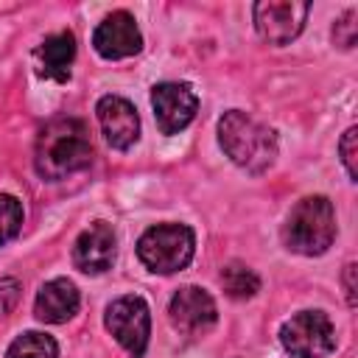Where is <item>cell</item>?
Segmentation results:
<instances>
[{
  "mask_svg": "<svg viewBox=\"0 0 358 358\" xmlns=\"http://www.w3.org/2000/svg\"><path fill=\"white\" fill-rule=\"evenodd\" d=\"M17 299H20V280L17 277H0V319L11 313Z\"/></svg>",
  "mask_w": 358,
  "mask_h": 358,
  "instance_id": "20",
  "label": "cell"
},
{
  "mask_svg": "<svg viewBox=\"0 0 358 358\" xmlns=\"http://www.w3.org/2000/svg\"><path fill=\"white\" fill-rule=\"evenodd\" d=\"M218 143L224 154L249 173H263L277 159V134L257 117L229 109L218 120Z\"/></svg>",
  "mask_w": 358,
  "mask_h": 358,
  "instance_id": "2",
  "label": "cell"
},
{
  "mask_svg": "<svg viewBox=\"0 0 358 358\" xmlns=\"http://www.w3.org/2000/svg\"><path fill=\"white\" fill-rule=\"evenodd\" d=\"M103 324L131 358H143V352L148 347V336H151V313H148V305L143 296L126 294V296H117L115 302H109Z\"/></svg>",
  "mask_w": 358,
  "mask_h": 358,
  "instance_id": "6",
  "label": "cell"
},
{
  "mask_svg": "<svg viewBox=\"0 0 358 358\" xmlns=\"http://www.w3.org/2000/svg\"><path fill=\"white\" fill-rule=\"evenodd\" d=\"M333 238H336V213L327 196H305L291 207L282 227V241L291 252L316 257L330 249Z\"/></svg>",
  "mask_w": 358,
  "mask_h": 358,
  "instance_id": "3",
  "label": "cell"
},
{
  "mask_svg": "<svg viewBox=\"0 0 358 358\" xmlns=\"http://www.w3.org/2000/svg\"><path fill=\"white\" fill-rule=\"evenodd\" d=\"M95 112H98L101 131H103V137H106V143L112 148L126 151L140 140V117H137V109L126 98L103 95L98 101Z\"/></svg>",
  "mask_w": 358,
  "mask_h": 358,
  "instance_id": "12",
  "label": "cell"
},
{
  "mask_svg": "<svg viewBox=\"0 0 358 358\" xmlns=\"http://www.w3.org/2000/svg\"><path fill=\"white\" fill-rule=\"evenodd\" d=\"M310 6L299 3V0H263L255 3L252 17H255V28L257 34L271 42V45H288L291 39H296L305 28Z\"/></svg>",
  "mask_w": 358,
  "mask_h": 358,
  "instance_id": "7",
  "label": "cell"
},
{
  "mask_svg": "<svg viewBox=\"0 0 358 358\" xmlns=\"http://www.w3.org/2000/svg\"><path fill=\"white\" fill-rule=\"evenodd\" d=\"M6 358H59V347L48 333L28 330L11 341Z\"/></svg>",
  "mask_w": 358,
  "mask_h": 358,
  "instance_id": "16",
  "label": "cell"
},
{
  "mask_svg": "<svg viewBox=\"0 0 358 358\" xmlns=\"http://www.w3.org/2000/svg\"><path fill=\"white\" fill-rule=\"evenodd\" d=\"M78 305H81V296H78V288L73 285V280L56 277L39 288V294L34 299V313L39 322L62 324L78 313Z\"/></svg>",
  "mask_w": 358,
  "mask_h": 358,
  "instance_id": "13",
  "label": "cell"
},
{
  "mask_svg": "<svg viewBox=\"0 0 358 358\" xmlns=\"http://www.w3.org/2000/svg\"><path fill=\"white\" fill-rule=\"evenodd\" d=\"M22 227V204L17 196L0 193V246L14 241Z\"/></svg>",
  "mask_w": 358,
  "mask_h": 358,
  "instance_id": "17",
  "label": "cell"
},
{
  "mask_svg": "<svg viewBox=\"0 0 358 358\" xmlns=\"http://www.w3.org/2000/svg\"><path fill=\"white\" fill-rule=\"evenodd\" d=\"M92 162V143L87 123L78 117H56L45 123L34 145V168L42 179L59 182Z\"/></svg>",
  "mask_w": 358,
  "mask_h": 358,
  "instance_id": "1",
  "label": "cell"
},
{
  "mask_svg": "<svg viewBox=\"0 0 358 358\" xmlns=\"http://www.w3.org/2000/svg\"><path fill=\"white\" fill-rule=\"evenodd\" d=\"M117 255V238L112 224L92 221L73 243V263L84 274H103L112 268Z\"/></svg>",
  "mask_w": 358,
  "mask_h": 358,
  "instance_id": "11",
  "label": "cell"
},
{
  "mask_svg": "<svg viewBox=\"0 0 358 358\" xmlns=\"http://www.w3.org/2000/svg\"><path fill=\"white\" fill-rule=\"evenodd\" d=\"M221 285L232 299H249L260 291V277L243 263H227L221 268Z\"/></svg>",
  "mask_w": 358,
  "mask_h": 358,
  "instance_id": "15",
  "label": "cell"
},
{
  "mask_svg": "<svg viewBox=\"0 0 358 358\" xmlns=\"http://www.w3.org/2000/svg\"><path fill=\"white\" fill-rule=\"evenodd\" d=\"M92 48L98 50L101 59H109V62H115V59H129V56L140 53V48H143V34H140V28H137V20H134L129 11H123V8L106 14V17L98 22L95 34H92Z\"/></svg>",
  "mask_w": 358,
  "mask_h": 358,
  "instance_id": "9",
  "label": "cell"
},
{
  "mask_svg": "<svg viewBox=\"0 0 358 358\" xmlns=\"http://www.w3.org/2000/svg\"><path fill=\"white\" fill-rule=\"evenodd\" d=\"M280 344L294 358H324L336 350V327L322 310H299L282 322Z\"/></svg>",
  "mask_w": 358,
  "mask_h": 358,
  "instance_id": "5",
  "label": "cell"
},
{
  "mask_svg": "<svg viewBox=\"0 0 358 358\" xmlns=\"http://www.w3.org/2000/svg\"><path fill=\"white\" fill-rule=\"evenodd\" d=\"M73 59H76V36L70 31L50 34L36 48V62H39V76L42 78H53V81L64 84L70 78Z\"/></svg>",
  "mask_w": 358,
  "mask_h": 358,
  "instance_id": "14",
  "label": "cell"
},
{
  "mask_svg": "<svg viewBox=\"0 0 358 358\" xmlns=\"http://www.w3.org/2000/svg\"><path fill=\"white\" fill-rule=\"evenodd\" d=\"M333 42H336L338 48H344V50H350V48L355 45V11H347V14L336 22V28H333Z\"/></svg>",
  "mask_w": 358,
  "mask_h": 358,
  "instance_id": "19",
  "label": "cell"
},
{
  "mask_svg": "<svg viewBox=\"0 0 358 358\" xmlns=\"http://www.w3.org/2000/svg\"><path fill=\"white\" fill-rule=\"evenodd\" d=\"M344 291H347V302L355 305V263L344 266Z\"/></svg>",
  "mask_w": 358,
  "mask_h": 358,
  "instance_id": "21",
  "label": "cell"
},
{
  "mask_svg": "<svg viewBox=\"0 0 358 358\" xmlns=\"http://www.w3.org/2000/svg\"><path fill=\"white\" fill-rule=\"evenodd\" d=\"M355 140H358V129H355V126H350V129L344 131L341 143H338V151H341V162H344V168H347V176H350L352 182L358 179V165H355Z\"/></svg>",
  "mask_w": 358,
  "mask_h": 358,
  "instance_id": "18",
  "label": "cell"
},
{
  "mask_svg": "<svg viewBox=\"0 0 358 358\" xmlns=\"http://www.w3.org/2000/svg\"><path fill=\"white\" fill-rule=\"evenodd\" d=\"M154 117L162 134H179L196 117L199 98L190 84L185 81H162L151 90Z\"/></svg>",
  "mask_w": 358,
  "mask_h": 358,
  "instance_id": "8",
  "label": "cell"
},
{
  "mask_svg": "<svg viewBox=\"0 0 358 358\" xmlns=\"http://www.w3.org/2000/svg\"><path fill=\"white\" fill-rule=\"evenodd\" d=\"M196 252V235L187 224H157L148 227L137 241L140 263L154 274L182 271Z\"/></svg>",
  "mask_w": 358,
  "mask_h": 358,
  "instance_id": "4",
  "label": "cell"
},
{
  "mask_svg": "<svg viewBox=\"0 0 358 358\" xmlns=\"http://www.w3.org/2000/svg\"><path fill=\"white\" fill-rule=\"evenodd\" d=\"M168 316H171V324L185 333V336H201L207 333L215 319H218V308L213 302V296L204 291V288H196V285H185L173 294L171 305H168Z\"/></svg>",
  "mask_w": 358,
  "mask_h": 358,
  "instance_id": "10",
  "label": "cell"
}]
</instances>
